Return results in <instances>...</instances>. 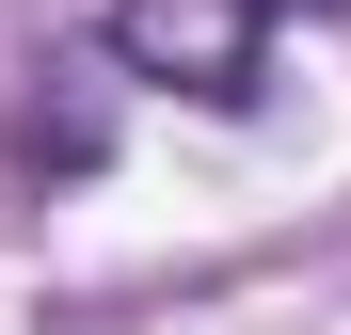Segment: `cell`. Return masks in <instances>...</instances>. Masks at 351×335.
<instances>
[{"label":"cell","instance_id":"obj_1","mask_svg":"<svg viewBox=\"0 0 351 335\" xmlns=\"http://www.w3.org/2000/svg\"><path fill=\"white\" fill-rule=\"evenodd\" d=\"M112 64L192 96V112H256L271 96V16L256 0H112Z\"/></svg>","mask_w":351,"mask_h":335},{"label":"cell","instance_id":"obj_2","mask_svg":"<svg viewBox=\"0 0 351 335\" xmlns=\"http://www.w3.org/2000/svg\"><path fill=\"white\" fill-rule=\"evenodd\" d=\"M256 16H335V0H256Z\"/></svg>","mask_w":351,"mask_h":335}]
</instances>
